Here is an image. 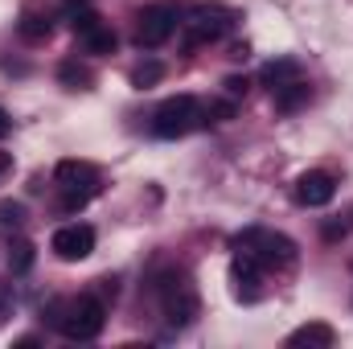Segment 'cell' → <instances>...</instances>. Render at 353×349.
I'll list each match as a JSON object with an SVG mask.
<instances>
[{
	"label": "cell",
	"mask_w": 353,
	"mask_h": 349,
	"mask_svg": "<svg viewBox=\"0 0 353 349\" xmlns=\"http://www.w3.org/2000/svg\"><path fill=\"white\" fill-rule=\"evenodd\" d=\"M247 54H251V46H247V41H239V46H234V50H230V58H239V62H243V58H247Z\"/></svg>",
	"instance_id": "d4e9b609"
},
{
	"label": "cell",
	"mask_w": 353,
	"mask_h": 349,
	"mask_svg": "<svg viewBox=\"0 0 353 349\" xmlns=\"http://www.w3.org/2000/svg\"><path fill=\"white\" fill-rule=\"evenodd\" d=\"M152 296L161 300V312H165V321L173 325V329H185V325H193L197 321V292H193V283H189V275H181V271H165V275H157L152 279Z\"/></svg>",
	"instance_id": "7a4b0ae2"
},
{
	"label": "cell",
	"mask_w": 353,
	"mask_h": 349,
	"mask_svg": "<svg viewBox=\"0 0 353 349\" xmlns=\"http://www.w3.org/2000/svg\"><path fill=\"white\" fill-rule=\"evenodd\" d=\"M230 25H234V12H226V8H218V4H197V8L189 12V21H185V46H189V50L210 46V41H218Z\"/></svg>",
	"instance_id": "5b68a950"
},
{
	"label": "cell",
	"mask_w": 353,
	"mask_h": 349,
	"mask_svg": "<svg viewBox=\"0 0 353 349\" xmlns=\"http://www.w3.org/2000/svg\"><path fill=\"white\" fill-rule=\"evenodd\" d=\"M17 33L25 37V41H46L50 33H54V21H50V12H25L21 21H17Z\"/></svg>",
	"instance_id": "4fadbf2b"
},
{
	"label": "cell",
	"mask_w": 353,
	"mask_h": 349,
	"mask_svg": "<svg viewBox=\"0 0 353 349\" xmlns=\"http://www.w3.org/2000/svg\"><path fill=\"white\" fill-rule=\"evenodd\" d=\"M8 132H12V119H8V111H4V107H0V140H4V136H8Z\"/></svg>",
	"instance_id": "603a6c76"
},
{
	"label": "cell",
	"mask_w": 353,
	"mask_h": 349,
	"mask_svg": "<svg viewBox=\"0 0 353 349\" xmlns=\"http://www.w3.org/2000/svg\"><path fill=\"white\" fill-rule=\"evenodd\" d=\"M33 259H37V251H33L29 239H12V243H8V271H12V275H25V271L33 267Z\"/></svg>",
	"instance_id": "9a60e30c"
},
{
	"label": "cell",
	"mask_w": 353,
	"mask_h": 349,
	"mask_svg": "<svg viewBox=\"0 0 353 349\" xmlns=\"http://www.w3.org/2000/svg\"><path fill=\"white\" fill-rule=\"evenodd\" d=\"M271 94H275V111H279V115H292V111H300V107L312 99V90H308L304 79H296V83H288V87L271 90Z\"/></svg>",
	"instance_id": "8fae6325"
},
{
	"label": "cell",
	"mask_w": 353,
	"mask_h": 349,
	"mask_svg": "<svg viewBox=\"0 0 353 349\" xmlns=\"http://www.w3.org/2000/svg\"><path fill=\"white\" fill-rule=\"evenodd\" d=\"M8 169H12V157H8V152H0V177L8 173Z\"/></svg>",
	"instance_id": "4316f807"
},
{
	"label": "cell",
	"mask_w": 353,
	"mask_h": 349,
	"mask_svg": "<svg viewBox=\"0 0 353 349\" xmlns=\"http://www.w3.org/2000/svg\"><path fill=\"white\" fill-rule=\"evenodd\" d=\"M333 341H337V333H333V325H325V321L300 325V329L288 337V346H292V349H329Z\"/></svg>",
	"instance_id": "30bf717a"
},
{
	"label": "cell",
	"mask_w": 353,
	"mask_h": 349,
	"mask_svg": "<svg viewBox=\"0 0 353 349\" xmlns=\"http://www.w3.org/2000/svg\"><path fill=\"white\" fill-rule=\"evenodd\" d=\"M41 317H50V325H58L70 341H94L107 325V304L99 296H79V300H58L50 304Z\"/></svg>",
	"instance_id": "6da1fadb"
},
{
	"label": "cell",
	"mask_w": 353,
	"mask_h": 349,
	"mask_svg": "<svg viewBox=\"0 0 353 349\" xmlns=\"http://www.w3.org/2000/svg\"><path fill=\"white\" fill-rule=\"evenodd\" d=\"M62 4H66V12H70V17H74V12H83V8H87L90 0H62Z\"/></svg>",
	"instance_id": "cb8c5ba5"
},
{
	"label": "cell",
	"mask_w": 353,
	"mask_h": 349,
	"mask_svg": "<svg viewBox=\"0 0 353 349\" xmlns=\"http://www.w3.org/2000/svg\"><path fill=\"white\" fill-rule=\"evenodd\" d=\"M176 29V12L169 4H148V8H140V17H136V46L140 50H157V46H165L169 37H173Z\"/></svg>",
	"instance_id": "8992f818"
},
{
	"label": "cell",
	"mask_w": 353,
	"mask_h": 349,
	"mask_svg": "<svg viewBox=\"0 0 353 349\" xmlns=\"http://www.w3.org/2000/svg\"><path fill=\"white\" fill-rule=\"evenodd\" d=\"M58 83L70 90H90V83H94V74H90L87 66H79L74 58H66L62 66H58Z\"/></svg>",
	"instance_id": "5bb4252c"
},
{
	"label": "cell",
	"mask_w": 353,
	"mask_h": 349,
	"mask_svg": "<svg viewBox=\"0 0 353 349\" xmlns=\"http://www.w3.org/2000/svg\"><path fill=\"white\" fill-rule=\"evenodd\" d=\"M50 251H54V255H58L62 263L87 259L90 251H94V230H90L87 222H70V226H58V230H54V239H50Z\"/></svg>",
	"instance_id": "52a82bcc"
},
{
	"label": "cell",
	"mask_w": 353,
	"mask_h": 349,
	"mask_svg": "<svg viewBox=\"0 0 353 349\" xmlns=\"http://www.w3.org/2000/svg\"><path fill=\"white\" fill-rule=\"evenodd\" d=\"M333 197H337V181H333V173H325V169H312V173H304L296 181V201L308 206V210H321Z\"/></svg>",
	"instance_id": "ba28073f"
},
{
	"label": "cell",
	"mask_w": 353,
	"mask_h": 349,
	"mask_svg": "<svg viewBox=\"0 0 353 349\" xmlns=\"http://www.w3.org/2000/svg\"><path fill=\"white\" fill-rule=\"evenodd\" d=\"M234 251H247L251 259H259V267H292L296 263V243L288 235L275 230H247L234 239Z\"/></svg>",
	"instance_id": "277c9868"
},
{
	"label": "cell",
	"mask_w": 353,
	"mask_h": 349,
	"mask_svg": "<svg viewBox=\"0 0 353 349\" xmlns=\"http://www.w3.org/2000/svg\"><path fill=\"white\" fill-rule=\"evenodd\" d=\"M259 79H263L271 90H279V87H288V83H296V79H300V62H296V58H275V62H267V66H263V74H259Z\"/></svg>",
	"instance_id": "7c38bea8"
},
{
	"label": "cell",
	"mask_w": 353,
	"mask_h": 349,
	"mask_svg": "<svg viewBox=\"0 0 353 349\" xmlns=\"http://www.w3.org/2000/svg\"><path fill=\"white\" fill-rule=\"evenodd\" d=\"M83 46H87V54H115V46H119V37H115V29H107V25H99V29H90L87 37H83Z\"/></svg>",
	"instance_id": "e0dca14e"
},
{
	"label": "cell",
	"mask_w": 353,
	"mask_h": 349,
	"mask_svg": "<svg viewBox=\"0 0 353 349\" xmlns=\"http://www.w3.org/2000/svg\"><path fill=\"white\" fill-rule=\"evenodd\" d=\"M222 87H226V94H230V99H239V94H247V87H251V83H247V79H239V74H230Z\"/></svg>",
	"instance_id": "44dd1931"
},
{
	"label": "cell",
	"mask_w": 353,
	"mask_h": 349,
	"mask_svg": "<svg viewBox=\"0 0 353 349\" xmlns=\"http://www.w3.org/2000/svg\"><path fill=\"white\" fill-rule=\"evenodd\" d=\"M341 235H345V226H337V222L325 226V239H341Z\"/></svg>",
	"instance_id": "484cf974"
},
{
	"label": "cell",
	"mask_w": 353,
	"mask_h": 349,
	"mask_svg": "<svg viewBox=\"0 0 353 349\" xmlns=\"http://www.w3.org/2000/svg\"><path fill=\"white\" fill-rule=\"evenodd\" d=\"M12 312V283H0V321Z\"/></svg>",
	"instance_id": "7402d4cb"
},
{
	"label": "cell",
	"mask_w": 353,
	"mask_h": 349,
	"mask_svg": "<svg viewBox=\"0 0 353 349\" xmlns=\"http://www.w3.org/2000/svg\"><path fill=\"white\" fill-rule=\"evenodd\" d=\"M234 99H214V103H205L201 107V115H205V123H226V119H234Z\"/></svg>",
	"instance_id": "ac0fdd59"
},
{
	"label": "cell",
	"mask_w": 353,
	"mask_h": 349,
	"mask_svg": "<svg viewBox=\"0 0 353 349\" xmlns=\"http://www.w3.org/2000/svg\"><path fill=\"white\" fill-rule=\"evenodd\" d=\"M70 25H74V33H79V37H87L90 29H99L103 21H99V12H90V8H83V12H74V21H70Z\"/></svg>",
	"instance_id": "ffe728a7"
},
{
	"label": "cell",
	"mask_w": 353,
	"mask_h": 349,
	"mask_svg": "<svg viewBox=\"0 0 353 349\" xmlns=\"http://www.w3.org/2000/svg\"><path fill=\"white\" fill-rule=\"evenodd\" d=\"M54 181L62 189H83V193H99V169L87 161H62L54 169Z\"/></svg>",
	"instance_id": "9c48e42d"
},
{
	"label": "cell",
	"mask_w": 353,
	"mask_h": 349,
	"mask_svg": "<svg viewBox=\"0 0 353 349\" xmlns=\"http://www.w3.org/2000/svg\"><path fill=\"white\" fill-rule=\"evenodd\" d=\"M205 123V115H201V103L193 99V94H173V99H165L161 107H157V115H152V132L161 136V140H176V136H185V132H193V128H201Z\"/></svg>",
	"instance_id": "3957f363"
},
{
	"label": "cell",
	"mask_w": 353,
	"mask_h": 349,
	"mask_svg": "<svg viewBox=\"0 0 353 349\" xmlns=\"http://www.w3.org/2000/svg\"><path fill=\"white\" fill-rule=\"evenodd\" d=\"M161 79H165V62H157V58H148V62H140V66L132 70V87H136V90L157 87Z\"/></svg>",
	"instance_id": "2e32d148"
},
{
	"label": "cell",
	"mask_w": 353,
	"mask_h": 349,
	"mask_svg": "<svg viewBox=\"0 0 353 349\" xmlns=\"http://www.w3.org/2000/svg\"><path fill=\"white\" fill-rule=\"evenodd\" d=\"M25 222V206L21 201H0V226H21Z\"/></svg>",
	"instance_id": "d6986e66"
}]
</instances>
